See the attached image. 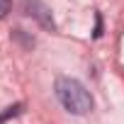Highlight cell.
Returning <instances> with one entry per match:
<instances>
[{
  "label": "cell",
  "instance_id": "obj_1",
  "mask_svg": "<svg viewBox=\"0 0 124 124\" xmlns=\"http://www.w3.org/2000/svg\"><path fill=\"white\" fill-rule=\"evenodd\" d=\"M54 90H56L58 102L63 105V109L71 112V114H88V112L93 109V95H90L88 88H85L80 80H76V78H68V76L56 78Z\"/></svg>",
  "mask_w": 124,
  "mask_h": 124
},
{
  "label": "cell",
  "instance_id": "obj_2",
  "mask_svg": "<svg viewBox=\"0 0 124 124\" xmlns=\"http://www.w3.org/2000/svg\"><path fill=\"white\" fill-rule=\"evenodd\" d=\"M24 8H27V15H32L34 20H39L41 27H46V29H54V27H56V24H54V17H51V12H49V8L41 3V0H24Z\"/></svg>",
  "mask_w": 124,
  "mask_h": 124
},
{
  "label": "cell",
  "instance_id": "obj_3",
  "mask_svg": "<svg viewBox=\"0 0 124 124\" xmlns=\"http://www.w3.org/2000/svg\"><path fill=\"white\" fill-rule=\"evenodd\" d=\"M24 109V105L22 102H17V105H10V107H5V112H0V124H3V122H8L10 117H17L20 112Z\"/></svg>",
  "mask_w": 124,
  "mask_h": 124
},
{
  "label": "cell",
  "instance_id": "obj_4",
  "mask_svg": "<svg viewBox=\"0 0 124 124\" xmlns=\"http://www.w3.org/2000/svg\"><path fill=\"white\" fill-rule=\"evenodd\" d=\"M10 12V0H0V17H5Z\"/></svg>",
  "mask_w": 124,
  "mask_h": 124
},
{
  "label": "cell",
  "instance_id": "obj_5",
  "mask_svg": "<svg viewBox=\"0 0 124 124\" xmlns=\"http://www.w3.org/2000/svg\"><path fill=\"white\" fill-rule=\"evenodd\" d=\"M95 20H97V22H95V39H97V37L102 34V20H100V15H97Z\"/></svg>",
  "mask_w": 124,
  "mask_h": 124
}]
</instances>
